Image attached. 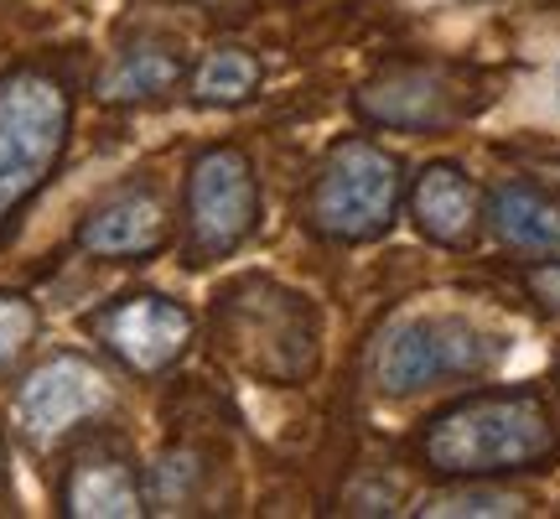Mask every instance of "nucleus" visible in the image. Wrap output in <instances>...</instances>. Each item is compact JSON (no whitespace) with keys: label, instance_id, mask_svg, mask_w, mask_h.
<instances>
[{"label":"nucleus","instance_id":"obj_1","mask_svg":"<svg viewBox=\"0 0 560 519\" xmlns=\"http://www.w3.org/2000/svg\"><path fill=\"white\" fill-rule=\"evenodd\" d=\"M556 416L535 390H482L446 405L420 431V458L452 483L529 473L556 458Z\"/></svg>","mask_w":560,"mask_h":519},{"label":"nucleus","instance_id":"obj_2","mask_svg":"<svg viewBox=\"0 0 560 519\" xmlns=\"http://www.w3.org/2000/svg\"><path fill=\"white\" fill-rule=\"evenodd\" d=\"M213 338H219L223 359L265 384H301L322 364L317 307L301 291L265 276H249L223 291L213 307Z\"/></svg>","mask_w":560,"mask_h":519},{"label":"nucleus","instance_id":"obj_3","mask_svg":"<svg viewBox=\"0 0 560 519\" xmlns=\"http://www.w3.org/2000/svg\"><path fill=\"white\" fill-rule=\"evenodd\" d=\"M73 130V94L52 68L0 73V240L11 234L21 208L52 182Z\"/></svg>","mask_w":560,"mask_h":519},{"label":"nucleus","instance_id":"obj_4","mask_svg":"<svg viewBox=\"0 0 560 519\" xmlns=\"http://www.w3.org/2000/svg\"><path fill=\"white\" fill-rule=\"evenodd\" d=\"M405 172L400 157H389L384 146L363 136L338 140L317 166V182L306 193V223L322 240L338 244H363L380 240L384 229L400 214Z\"/></svg>","mask_w":560,"mask_h":519},{"label":"nucleus","instance_id":"obj_5","mask_svg":"<svg viewBox=\"0 0 560 519\" xmlns=\"http://www.w3.org/2000/svg\"><path fill=\"white\" fill-rule=\"evenodd\" d=\"M499 354L503 343L467 318H410L384 333L374 354V380L384 395H420L441 380H472L493 369Z\"/></svg>","mask_w":560,"mask_h":519},{"label":"nucleus","instance_id":"obj_6","mask_svg":"<svg viewBox=\"0 0 560 519\" xmlns=\"http://www.w3.org/2000/svg\"><path fill=\"white\" fill-rule=\"evenodd\" d=\"M260 223V182L240 146H208L187 172V265L234 255Z\"/></svg>","mask_w":560,"mask_h":519},{"label":"nucleus","instance_id":"obj_7","mask_svg":"<svg viewBox=\"0 0 560 519\" xmlns=\"http://www.w3.org/2000/svg\"><path fill=\"white\" fill-rule=\"evenodd\" d=\"M115 405V384L94 359L83 354H52L47 364H37L16 390V431L26 447H62V441L83 431L89 420H100Z\"/></svg>","mask_w":560,"mask_h":519},{"label":"nucleus","instance_id":"obj_8","mask_svg":"<svg viewBox=\"0 0 560 519\" xmlns=\"http://www.w3.org/2000/svg\"><path fill=\"white\" fill-rule=\"evenodd\" d=\"M89 333L130 374H166L192 343V312L161 291H130L89 318Z\"/></svg>","mask_w":560,"mask_h":519},{"label":"nucleus","instance_id":"obj_9","mask_svg":"<svg viewBox=\"0 0 560 519\" xmlns=\"http://www.w3.org/2000/svg\"><path fill=\"white\" fill-rule=\"evenodd\" d=\"M482 94L462 89L457 73H441V68H395L384 79L363 83L353 109L369 125H389V130H446V125L467 120L478 109Z\"/></svg>","mask_w":560,"mask_h":519},{"label":"nucleus","instance_id":"obj_10","mask_svg":"<svg viewBox=\"0 0 560 519\" xmlns=\"http://www.w3.org/2000/svg\"><path fill=\"white\" fill-rule=\"evenodd\" d=\"M172 240V219H166V203H161L156 187H120L115 198H104L89 219L79 223V250L94 260H120V265H136V260H151L166 250Z\"/></svg>","mask_w":560,"mask_h":519},{"label":"nucleus","instance_id":"obj_11","mask_svg":"<svg viewBox=\"0 0 560 519\" xmlns=\"http://www.w3.org/2000/svg\"><path fill=\"white\" fill-rule=\"evenodd\" d=\"M62 515L79 519H136L145 515V488H140L136 462L125 458L120 447L94 441L79 458L68 462L62 478Z\"/></svg>","mask_w":560,"mask_h":519},{"label":"nucleus","instance_id":"obj_12","mask_svg":"<svg viewBox=\"0 0 560 519\" xmlns=\"http://www.w3.org/2000/svg\"><path fill=\"white\" fill-rule=\"evenodd\" d=\"M410 219L431 244H446V250H467L478 240L482 223V193L472 187V177L452 166V161H436L425 166L410 187Z\"/></svg>","mask_w":560,"mask_h":519},{"label":"nucleus","instance_id":"obj_13","mask_svg":"<svg viewBox=\"0 0 560 519\" xmlns=\"http://www.w3.org/2000/svg\"><path fill=\"white\" fill-rule=\"evenodd\" d=\"M488 223L514 255H560V203L529 182L493 187Z\"/></svg>","mask_w":560,"mask_h":519},{"label":"nucleus","instance_id":"obj_14","mask_svg":"<svg viewBox=\"0 0 560 519\" xmlns=\"http://www.w3.org/2000/svg\"><path fill=\"white\" fill-rule=\"evenodd\" d=\"M182 79H187V62H182L172 47H161V42H140V47H125L120 58L104 68L100 100H109V104H145V100L172 94Z\"/></svg>","mask_w":560,"mask_h":519},{"label":"nucleus","instance_id":"obj_15","mask_svg":"<svg viewBox=\"0 0 560 519\" xmlns=\"http://www.w3.org/2000/svg\"><path fill=\"white\" fill-rule=\"evenodd\" d=\"M255 89H260V58L249 47H213L192 73V100L208 104V109L244 104Z\"/></svg>","mask_w":560,"mask_h":519},{"label":"nucleus","instance_id":"obj_16","mask_svg":"<svg viewBox=\"0 0 560 519\" xmlns=\"http://www.w3.org/2000/svg\"><path fill=\"white\" fill-rule=\"evenodd\" d=\"M198 483H202L198 452L177 447V452H166V458L151 468V488H145V504H156L161 515H177V509H187V504L198 499Z\"/></svg>","mask_w":560,"mask_h":519},{"label":"nucleus","instance_id":"obj_17","mask_svg":"<svg viewBox=\"0 0 560 519\" xmlns=\"http://www.w3.org/2000/svg\"><path fill=\"white\" fill-rule=\"evenodd\" d=\"M32 338H37V307L16 291H0V374L26 354Z\"/></svg>","mask_w":560,"mask_h":519},{"label":"nucleus","instance_id":"obj_18","mask_svg":"<svg viewBox=\"0 0 560 519\" xmlns=\"http://www.w3.org/2000/svg\"><path fill=\"white\" fill-rule=\"evenodd\" d=\"M420 515H524V499L514 494H499V488H452V494H441L431 499Z\"/></svg>","mask_w":560,"mask_h":519},{"label":"nucleus","instance_id":"obj_19","mask_svg":"<svg viewBox=\"0 0 560 519\" xmlns=\"http://www.w3.org/2000/svg\"><path fill=\"white\" fill-rule=\"evenodd\" d=\"M524 286H529V297L540 301L545 312H556V318H560V260H550V265H535V270L524 276Z\"/></svg>","mask_w":560,"mask_h":519},{"label":"nucleus","instance_id":"obj_20","mask_svg":"<svg viewBox=\"0 0 560 519\" xmlns=\"http://www.w3.org/2000/svg\"><path fill=\"white\" fill-rule=\"evenodd\" d=\"M198 5H208V11H223V5H240V0H198Z\"/></svg>","mask_w":560,"mask_h":519},{"label":"nucleus","instance_id":"obj_21","mask_svg":"<svg viewBox=\"0 0 560 519\" xmlns=\"http://www.w3.org/2000/svg\"><path fill=\"white\" fill-rule=\"evenodd\" d=\"M0 483H5V441H0Z\"/></svg>","mask_w":560,"mask_h":519}]
</instances>
